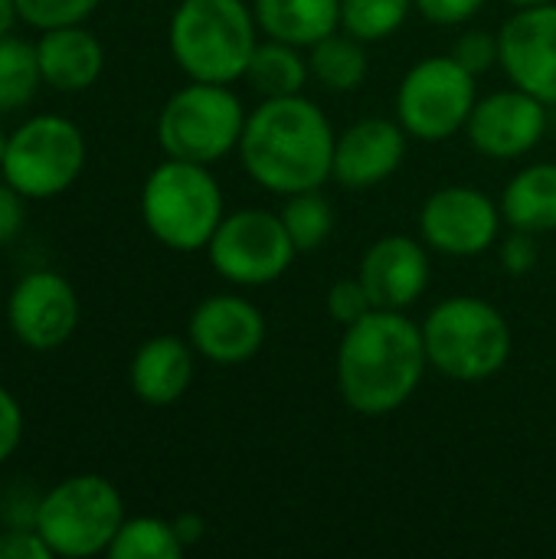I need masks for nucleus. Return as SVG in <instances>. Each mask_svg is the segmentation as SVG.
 Returning <instances> with one entry per match:
<instances>
[{
  "instance_id": "obj_1",
  "label": "nucleus",
  "mask_w": 556,
  "mask_h": 559,
  "mask_svg": "<svg viewBox=\"0 0 556 559\" xmlns=\"http://www.w3.org/2000/svg\"><path fill=\"white\" fill-rule=\"evenodd\" d=\"M429 357L423 324L406 311L374 308L344 328L334 357L338 393L357 416H390L413 400L426 377Z\"/></svg>"
},
{
  "instance_id": "obj_2",
  "label": "nucleus",
  "mask_w": 556,
  "mask_h": 559,
  "mask_svg": "<svg viewBox=\"0 0 556 559\" xmlns=\"http://www.w3.org/2000/svg\"><path fill=\"white\" fill-rule=\"evenodd\" d=\"M334 128L328 115L305 95L262 98L249 115L239 138V160L246 174L269 193L318 190L331 180Z\"/></svg>"
},
{
  "instance_id": "obj_3",
  "label": "nucleus",
  "mask_w": 556,
  "mask_h": 559,
  "mask_svg": "<svg viewBox=\"0 0 556 559\" xmlns=\"http://www.w3.org/2000/svg\"><path fill=\"white\" fill-rule=\"evenodd\" d=\"M167 43L187 79L233 85L259 46V23L246 0H180Z\"/></svg>"
},
{
  "instance_id": "obj_4",
  "label": "nucleus",
  "mask_w": 556,
  "mask_h": 559,
  "mask_svg": "<svg viewBox=\"0 0 556 559\" xmlns=\"http://www.w3.org/2000/svg\"><path fill=\"white\" fill-rule=\"evenodd\" d=\"M429 367L456 383H482L505 370L511 357V328L505 314L472 295L439 301L423 321Z\"/></svg>"
},
{
  "instance_id": "obj_5",
  "label": "nucleus",
  "mask_w": 556,
  "mask_h": 559,
  "mask_svg": "<svg viewBox=\"0 0 556 559\" xmlns=\"http://www.w3.org/2000/svg\"><path fill=\"white\" fill-rule=\"evenodd\" d=\"M223 216V190L206 164L167 157L141 187V219L170 252L206 249Z\"/></svg>"
},
{
  "instance_id": "obj_6",
  "label": "nucleus",
  "mask_w": 556,
  "mask_h": 559,
  "mask_svg": "<svg viewBox=\"0 0 556 559\" xmlns=\"http://www.w3.org/2000/svg\"><path fill=\"white\" fill-rule=\"evenodd\" d=\"M125 524V498L105 475H69L36 501L33 527L52 557L85 559L108 554Z\"/></svg>"
},
{
  "instance_id": "obj_7",
  "label": "nucleus",
  "mask_w": 556,
  "mask_h": 559,
  "mask_svg": "<svg viewBox=\"0 0 556 559\" xmlns=\"http://www.w3.org/2000/svg\"><path fill=\"white\" fill-rule=\"evenodd\" d=\"M242 98L220 82H193L177 88L157 115V144L167 157L216 164L239 147L246 128Z\"/></svg>"
},
{
  "instance_id": "obj_8",
  "label": "nucleus",
  "mask_w": 556,
  "mask_h": 559,
  "mask_svg": "<svg viewBox=\"0 0 556 559\" xmlns=\"http://www.w3.org/2000/svg\"><path fill=\"white\" fill-rule=\"evenodd\" d=\"M88 144L75 121L66 115H33L7 138L0 177L23 200L62 197L85 170Z\"/></svg>"
},
{
  "instance_id": "obj_9",
  "label": "nucleus",
  "mask_w": 556,
  "mask_h": 559,
  "mask_svg": "<svg viewBox=\"0 0 556 559\" xmlns=\"http://www.w3.org/2000/svg\"><path fill=\"white\" fill-rule=\"evenodd\" d=\"M478 75H472L456 56L419 59L397 88V121L410 138L446 141L469 124L478 102Z\"/></svg>"
},
{
  "instance_id": "obj_10",
  "label": "nucleus",
  "mask_w": 556,
  "mask_h": 559,
  "mask_svg": "<svg viewBox=\"0 0 556 559\" xmlns=\"http://www.w3.org/2000/svg\"><path fill=\"white\" fill-rule=\"evenodd\" d=\"M206 255L220 278L239 288H259L279 282L292 269L298 249L279 213L249 206L223 216Z\"/></svg>"
},
{
  "instance_id": "obj_11",
  "label": "nucleus",
  "mask_w": 556,
  "mask_h": 559,
  "mask_svg": "<svg viewBox=\"0 0 556 559\" xmlns=\"http://www.w3.org/2000/svg\"><path fill=\"white\" fill-rule=\"evenodd\" d=\"M501 206L478 187L452 183L436 193L419 210V236L433 252L452 259L485 255L501 236Z\"/></svg>"
},
{
  "instance_id": "obj_12",
  "label": "nucleus",
  "mask_w": 556,
  "mask_h": 559,
  "mask_svg": "<svg viewBox=\"0 0 556 559\" xmlns=\"http://www.w3.org/2000/svg\"><path fill=\"white\" fill-rule=\"evenodd\" d=\"M10 334L36 354L59 350L79 328V295L72 282L52 269L26 272L3 301Z\"/></svg>"
},
{
  "instance_id": "obj_13",
  "label": "nucleus",
  "mask_w": 556,
  "mask_h": 559,
  "mask_svg": "<svg viewBox=\"0 0 556 559\" xmlns=\"http://www.w3.org/2000/svg\"><path fill=\"white\" fill-rule=\"evenodd\" d=\"M547 131V105L511 85L475 102L465 134L469 144L492 160H518L541 144Z\"/></svg>"
},
{
  "instance_id": "obj_14",
  "label": "nucleus",
  "mask_w": 556,
  "mask_h": 559,
  "mask_svg": "<svg viewBox=\"0 0 556 559\" xmlns=\"http://www.w3.org/2000/svg\"><path fill=\"white\" fill-rule=\"evenodd\" d=\"M501 69L511 85L556 105V3L518 7L498 33Z\"/></svg>"
},
{
  "instance_id": "obj_15",
  "label": "nucleus",
  "mask_w": 556,
  "mask_h": 559,
  "mask_svg": "<svg viewBox=\"0 0 556 559\" xmlns=\"http://www.w3.org/2000/svg\"><path fill=\"white\" fill-rule=\"evenodd\" d=\"M265 314L239 295L203 298L187 324V341L193 350L220 367H236L252 360L265 344Z\"/></svg>"
},
{
  "instance_id": "obj_16",
  "label": "nucleus",
  "mask_w": 556,
  "mask_h": 559,
  "mask_svg": "<svg viewBox=\"0 0 556 559\" xmlns=\"http://www.w3.org/2000/svg\"><path fill=\"white\" fill-rule=\"evenodd\" d=\"M429 246L413 236H383L360 255L357 278L364 282L374 308L406 311L429 288Z\"/></svg>"
},
{
  "instance_id": "obj_17",
  "label": "nucleus",
  "mask_w": 556,
  "mask_h": 559,
  "mask_svg": "<svg viewBox=\"0 0 556 559\" xmlns=\"http://www.w3.org/2000/svg\"><path fill=\"white\" fill-rule=\"evenodd\" d=\"M406 131L393 118H360L334 141L331 180L347 190H367L390 180L406 157Z\"/></svg>"
},
{
  "instance_id": "obj_18",
  "label": "nucleus",
  "mask_w": 556,
  "mask_h": 559,
  "mask_svg": "<svg viewBox=\"0 0 556 559\" xmlns=\"http://www.w3.org/2000/svg\"><path fill=\"white\" fill-rule=\"evenodd\" d=\"M197 373V350L190 341L177 334H157L144 341L128 367L131 393L144 406H174L193 383Z\"/></svg>"
},
{
  "instance_id": "obj_19",
  "label": "nucleus",
  "mask_w": 556,
  "mask_h": 559,
  "mask_svg": "<svg viewBox=\"0 0 556 559\" xmlns=\"http://www.w3.org/2000/svg\"><path fill=\"white\" fill-rule=\"evenodd\" d=\"M36 59H39L43 85H49L52 92L75 95L102 79L105 46L82 23H69V26L39 29Z\"/></svg>"
},
{
  "instance_id": "obj_20",
  "label": "nucleus",
  "mask_w": 556,
  "mask_h": 559,
  "mask_svg": "<svg viewBox=\"0 0 556 559\" xmlns=\"http://www.w3.org/2000/svg\"><path fill=\"white\" fill-rule=\"evenodd\" d=\"M259 33L311 49L341 29V0H252Z\"/></svg>"
},
{
  "instance_id": "obj_21",
  "label": "nucleus",
  "mask_w": 556,
  "mask_h": 559,
  "mask_svg": "<svg viewBox=\"0 0 556 559\" xmlns=\"http://www.w3.org/2000/svg\"><path fill=\"white\" fill-rule=\"evenodd\" d=\"M501 216L511 229L554 233L556 229V164H531L518 170L501 193Z\"/></svg>"
},
{
  "instance_id": "obj_22",
  "label": "nucleus",
  "mask_w": 556,
  "mask_h": 559,
  "mask_svg": "<svg viewBox=\"0 0 556 559\" xmlns=\"http://www.w3.org/2000/svg\"><path fill=\"white\" fill-rule=\"evenodd\" d=\"M242 79L262 98H285V95H301L311 72L298 46L265 36V43L256 46Z\"/></svg>"
},
{
  "instance_id": "obj_23",
  "label": "nucleus",
  "mask_w": 556,
  "mask_h": 559,
  "mask_svg": "<svg viewBox=\"0 0 556 559\" xmlns=\"http://www.w3.org/2000/svg\"><path fill=\"white\" fill-rule=\"evenodd\" d=\"M308 72L318 85L328 92H354L364 85L370 62L364 52V43L344 29L318 39L308 52Z\"/></svg>"
},
{
  "instance_id": "obj_24",
  "label": "nucleus",
  "mask_w": 556,
  "mask_h": 559,
  "mask_svg": "<svg viewBox=\"0 0 556 559\" xmlns=\"http://www.w3.org/2000/svg\"><path fill=\"white\" fill-rule=\"evenodd\" d=\"M43 85L39 59H36V43L20 39V36H3L0 39V115L26 108Z\"/></svg>"
},
{
  "instance_id": "obj_25",
  "label": "nucleus",
  "mask_w": 556,
  "mask_h": 559,
  "mask_svg": "<svg viewBox=\"0 0 556 559\" xmlns=\"http://www.w3.org/2000/svg\"><path fill=\"white\" fill-rule=\"evenodd\" d=\"M187 547L180 544L174 521L164 518H125L105 557L111 559H177Z\"/></svg>"
},
{
  "instance_id": "obj_26",
  "label": "nucleus",
  "mask_w": 556,
  "mask_h": 559,
  "mask_svg": "<svg viewBox=\"0 0 556 559\" xmlns=\"http://www.w3.org/2000/svg\"><path fill=\"white\" fill-rule=\"evenodd\" d=\"M279 216H282V223H285V229H288L298 252L321 249L334 233V206L328 203L321 187L285 197V206H282Z\"/></svg>"
},
{
  "instance_id": "obj_27",
  "label": "nucleus",
  "mask_w": 556,
  "mask_h": 559,
  "mask_svg": "<svg viewBox=\"0 0 556 559\" xmlns=\"http://www.w3.org/2000/svg\"><path fill=\"white\" fill-rule=\"evenodd\" d=\"M413 7V0H341V29L360 43H380L406 23Z\"/></svg>"
},
{
  "instance_id": "obj_28",
  "label": "nucleus",
  "mask_w": 556,
  "mask_h": 559,
  "mask_svg": "<svg viewBox=\"0 0 556 559\" xmlns=\"http://www.w3.org/2000/svg\"><path fill=\"white\" fill-rule=\"evenodd\" d=\"M102 0H16L20 20L33 29H52L69 23H85Z\"/></svg>"
},
{
  "instance_id": "obj_29",
  "label": "nucleus",
  "mask_w": 556,
  "mask_h": 559,
  "mask_svg": "<svg viewBox=\"0 0 556 559\" xmlns=\"http://www.w3.org/2000/svg\"><path fill=\"white\" fill-rule=\"evenodd\" d=\"M370 311H374V301H370V295H367V288H364V282L357 275L354 278H338L331 285V292H328V314L341 328L360 321Z\"/></svg>"
},
{
  "instance_id": "obj_30",
  "label": "nucleus",
  "mask_w": 556,
  "mask_h": 559,
  "mask_svg": "<svg viewBox=\"0 0 556 559\" xmlns=\"http://www.w3.org/2000/svg\"><path fill=\"white\" fill-rule=\"evenodd\" d=\"M452 56L472 72V75H482L488 72L498 59H501V43H498V33H488V29H469L459 36Z\"/></svg>"
},
{
  "instance_id": "obj_31",
  "label": "nucleus",
  "mask_w": 556,
  "mask_h": 559,
  "mask_svg": "<svg viewBox=\"0 0 556 559\" xmlns=\"http://www.w3.org/2000/svg\"><path fill=\"white\" fill-rule=\"evenodd\" d=\"M23 442V406L0 383V465H7Z\"/></svg>"
},
{
  "instance_id": "obj_32",
  "label": "nucleus",
  "mask_w": 556,
  "mask_h": 559,
  "mask_svg": "<svg viewBox=\"0 0 556 559\" xmlns=\"http://www.w3.org/2000/svg\"><path fill=\"white\" fill-rule=\"evenodd\" d=\"M0 559H56L36 527H7L0 534Z\"/></svg>"
},
{
  "instance_id": "obj_33",
  "label": "nucleus",
  "mask_w": 556,
  "mask_h": 559,
  "mask_svg": "<svg viewBox=\"0 0 556 559\" xmlns=\"http://www.w3.org/2000/svg\"><path fill=\"white\" fill-rule=\"evenodd\" d=\"M416 10L436 23V26H459V23H469L482 7L485 0H413Z\"/></svg>"
},
{
  "instance_id": "obj_34",
  "label": "nucleus",
  "mask_w": 556,
  "mask_h": 559,
  "mask_svg": "<svg viewBox=\"0 0 556 559\" xmlns=\"http://www.w3.org/2000/svg\"><path fill=\"white\" fill-rule=\"evenodd\" d=\"M501 265L511 275H528L537 265V242L534 233L514 229L505 242H501Z\"/></svg>"
},
{
  "instance_id": "obj_35",
  "label": "nucleus",
  "mask_w": 556,
  "mask_h": 559,
  "mask_svg": "<svg viewBox=\"0 0 556 559\" xmlns=\"http://www.w3.org/2000/svg\"><path fill=\"white\" fill-rule=\"evenodd\" d=\"M26 219V200L0 177V246L13 242Z\"/></svg>"
},
{
  "instance_id": "obj_36",
  "label": "nucleus",
  "mask_w": 556,
  "mask_h": 559,
  "mask_svg": "<svg viewBox=\"0 0 556 559\" xmlns=\"http://www.w3.org/2000/svg\"><path fill=\"white\" fill-rule=\"evenodd\" d=\"M174 531H177V537H180V544H184V547H193V544H200V537H203L206 524H203V518H200V514L187 511V514H177V518H174Z\"/></svg>"
},
{
  "instance_id": "obj_37",
  "label": "nucleus",
  "mask_w": 556,
  "mask_h": 559,
  "mask_svg": "<svg viewBox=\"0 0 556 559\" xmlns=\"http://www.w3.org/2000/svg\"><path fill=\"white\" fill-rule=\"evenodd\" d=\"M16 20H20V10H16V0H0V39L13 33V26H16Z\"/></svg>"
},
{
  "instance_id": "obj_38",
  "label": "nucleus",
  "mask_w": 556,
  "mask_h": 559,
  "mask_svg": "<svg viewBox=\"0 0 556 559\" xmlns=\"http://www.w3.org/2000/svg\"><path fill=\"white\" fill-rule=\"evenodd\" d=\"M511 7H534V3H547V0H505Z\"/></svg>"
},
{
  "instance_id": "obj_39",
  "label": "nucleus",
  "mask_w": 556,
  "mask_h": 559,
  "mask_svg": "<svg viewBox=\"0 0 556 559\" xmlns=\"http://www.w3.org/2000/svg\"><path fill=\"white\" fill-rule=\"evenodd\" d=\"M7 138H10V134L0 128V164H3V154H7Z\"/></svg>"
},
{
  "instance_id": "obj_40",
  "label": "nucleus",
  "mask_w": 556,
  "mask_h": 559,
  "mask_svg": "<svg viewBox=\"0 0 556 559\" xmlns=\"http://www.w3.org/2000/svg\"><path fill=\"white\" fill-rule=\"evenodd\" d=\"M3 301H7V295H3V288H0V314H3Z\"/></svg>"
}]
</instances>
